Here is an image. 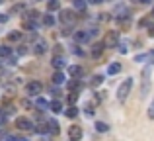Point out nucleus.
I'll return each mask as SVG.
<instances>
[{"label":"nucleus","instance_id":"obj_1","mask_svg":"<svg viewBox=\"0 0 154 141\" xmlns=\"http://www.w3.org/2000/svg\"><path fill=\"white\" fill-rule=\"evenodd\" d=\"M131 88H133V79H125L123 82L119 84V88H117V100H119V102H125L129 92H131Z\"/></svg>","mask_w":154,"mask_h":141},{"label":"nucleus","instance_id":"obj_2","mask_svg":"<svg viewBox=\"0 0 154 141\" xmlns=\"http://www.w3.org/2000/svg\"><path fill=\"white\" fill-rule=\"evenodd\" d=\"M150 76H152V71L150 67H144L143 72H140V79H143V86H140V96H146L148 90H150Z\"/></svg>","mask_w":154,"mask_h":141},{"label":"nucleus","instance_id":"obj_3","mask_svg":"<svg viewBox=\"0 0 154 141\" xmlns=\"http://www.w3.org/2000/svg\"><path fill=\"white\" fill-rule=\"evenodd\" d=\"M119 45V31H107L103 37V47H117Z\"/></svg>","mask_w":154,"mask_h":141},{"label":"nucleus","instance_id":"obj_4","mask_svg":"<svg viewBox=\"0 0 154 141\" xmlns=\"http://www.w3.org/2000/svg\"><path fill=\"white\" fill-rule=\"evenodd\" d=\"M26 90H27V94H41V90H43V84L39 82V80H31V82H27V86H26Z\"/></svg>","mask_w":154,"mask_h":141},{"label":"nucleus","instance_id":"obj_5","mask_svg":"<svg viewBox=\"0 0 154 141\" xmlns=\"http://www.w3.org/2000/svg\"><path fill=\"white\" fill-rule=\"evenodd\" d=\"M60 22L66 24V26H72V24L76 22L74 12H72V10H63V12H60Z\"/></svg>","mask_w":154,"mask_h":141},{"label":"nucleus","instance_id":"obj_6","mask_svg":"<svg viewBox=\"0 0 154 141\" xmlns=\"http://www.w3.org/2000/svg\"><path fill=\"white\" fill-rule=\"evenodd\" d=\"M68 137H70V141H80V137H82V127L70 126L68 127Z\"/></svg>","mask_w":154,"mask_h":141},{"label":"nucleus","instance_id":"obj_7","mask_svg":"<svg viewBox=\"0 0 154 141\" xmlns=\"http://www.w3.org/2000/svg\"><path fill=\"white\" fill-rule=\"evenodd\" d=\"M16 126H18L20 130H31V127H33V123H31L27 118H18V120H16Z\"/></svg>","mask_w":154,"mask_h":141},{"label":"nucleus","instance_id":"obj_8","mask_svg":"<svg viewBox=\"0 0 154 141\" xmlns=\"http://www.w3.org/2000/svg\"><path fill=\"white\" fill-rule=\"evenodd\" d=\"M53 67H55V69H64V65H66V61H64V57H60V55H55V57H53V63H51Z\"/></svg>","mask_w":154,"mask_h":141},{"label":"nucleus","instance_id":"obj_9","mask_svg":"<svg viewBox=\"0 0 154 141\" xmlns=\"http://www.w3.org/2000/svg\"><path fill=\"white\" fill-rule=\"evenodd\" d=\"M88 39H90V34H88V31H76L74 34V41H78V43H84V41H88Z\"/></svg>","mask_w":154,"mask_h":141},{"label":"nucleus","instance_id":"obj_10","mask_svg":"<svg viewBox=\"0 0 154 141\" xmlns=\"http://www.w3.org/2000/svg\"><path fill=\"white\" fill-rule=\"evenodd\" d=\"M47 51V43L43 41V39H39L37 43L33 45V53H37V55H41V53H45Z\"/></svg>","mask_w":154,"mask_h":141},{"label":"nucleus","instance_id":"obj_11","mask_svg":"<svg viewBox=\"0 0 154 141\" xmlns=\"http://www.w3.org/2000/svg\"><path fill=\"white\" fill-rule=\"evenodd\" d=\"M64 80H66V79H64V72L63 71H57L55 75H53V82H55V84H63Z\"/></svg>","mask_w":154,"mask_h":141},{"label":"nucleus","instance_id":"obj_12","mask_svg":"<svg viewBox=\"0 0 154 141\" xmlns=\"http://www.w3.org/2000/svg\"><path fill=\"white\" fill-rule=\"evenodd\" d=\"M59 8H60L59 0H49V2H47V10H49V12H57Z\"/></svg>","mask_w":154,"mask_h":141},{"label":"nucleus","instance_id":"obj_13","mask_svg":"<svg viewBox=\"0 0 154 141\" xmlns=\"http://www.w3.org/2000/svg\"><path fill=\"white\" fill-rule=\"evenodd\" d=\"M68 72H70L72 76H82V67H78V65H70V67H68Z\"/></svg>","mask_w":154,"mask_h":141},{"label":"nucleus","instance_id":"obj_14","mask_svg":"<svg viewBox=\"0 0 154 141\" xmlns=\"http://www.w3.org/2000/svg\"><path fill=\"white\" fill-rule=\"evenodd\" d=\"M103 51V43H94V47H92V55L94 57H100Z\"/></svg>","mask_w":154,"mask_h":141},{"label":"nucleus","instance_id":"obj_15","mask_svg":"<svg viewBox=\"0 0 154 141\" xmlns=\"http://www.w3.org/2000/svg\"><path fill=\"white\" fill-rule=\"evenodd\" d=\"M49 108H51V112H55V114H59V112H63V104H60L59 100H55V102H51V104H49Z\"/></svg>","mask_w":154,"mask_h":141},{"label":"nucleus","instance_id":"obj_16","mask_svg":"<svg viewBox=\"0 0 154 141\" xmlns=\"http://www.w3.org/2000/svg\"><path fill=\"white\" fill-rule=\"evenodd\" d=\"M119 71H121V65H119V63H111V65L107 67V75H117Z\"/></svg>","mask_w":154,"mask_h":141},{"label":"nucleus","instance_id":"obj_17","mask_svg":"<svg viewBox=\"0 0 154 141\" xmlns=\"http://www.w3.org/2000/svg\"><path fill=\"white\" fill-rule=\"evenodd\" d=\"M35 106H37L39 110H47V108H49V102L43 100V98H35Z\"/></svg>","mask_w":154,"mask_h":141},{"label":"nucleus","instance_id":"obj_18","mask_svg":"<svg viewBox=\"0 0 154 141\" xmlns=\"http://www.w3.org/2000/svg\"><path fill=\"white\" fill-rule=\"evenodd\" d=\"M22 39V31H12L8 34V41H20Z\"/></svg>","mask_w":154,"mask_h":141},{"label":"nucleus","instance_id":"obj_19","mask_svg":"<svg viewBox=\"0 0 154 141\" xmlns=\"http://www.w3.org/2000/svg\"><path fill=\"white\" fill-rule=\"evenodd\" d=\"M96 130L100 131V133H105V131H109V126L103 122H96Z\"/></svg>","mask_w":154,"mask_h":141},{"label":"nucleus","instance_id":"obj_20","mask_svg":"<svg viewBox=\"0 0 154 141\" xmlns=\"http://www.w3.org/2000/svg\"><path fill=\"white\" fill-rule=\"evenodd\" d=\"M86 0H74V8L76 10H86Z\"/></svg>","mask_w":154,"mask_h":141},{"label":"nucleus","instance_id":"obj_21","mask_svg":"<svg viewBox=\"0 0 154 141\" xmlns=\"http://www.w3.org/2000/svg\"><path fill=\"white\" fill-rule=\"evenodd\" d=\"M66 86L70 88V90H76V88L80 86V80H78V79H74V80H68V82H66Z\"/></svg>","mask_w":154,"mask_h":141},{"label":"nucleus","instance_id":"obj_22","mask_svg":"<svg viewBox=\"0 0 154 141\" xmlns=\"http://www.w3.org/2000/svg\"><path fill=\"white\" fill-rule=\"evenodd\" d=\"M66 116H68V118H76V116H78V108L70 106V108L66 110Z\"/></svg>","mask_w":154,"mask_h":141},{"label":"nucleus","instance_id":"obj_23","mask_svg":"<svg viewBox=\"0 0 154 141\" xmlns=\"http://www.w3.org/2000/svg\"><path fill=\"white\" fill-rule=\"evenodd\" d=\"M43 24H45V26H49V27H51V26H53V24H55V18H53V16H51V14H47V16H45V18H43Z\"/></svg>","mask_w":154,"mask_h":141},{"label":"nucleus","instance_id":"obj_24","mask_svg":"<svg viewBox=\"0 0 154 141\" xmlns=\"http://www.w3.org/2000/svg\"><path fill=\"white\" fill-rule=\"evenodd\" d=\"M102 82H103V76H100V75H96L94 79H92V86H100Z\"/></svg>","mask_w":154,"mask_h":141},{"label":"nucleus","instance_id":"obj_25","mask_svg":"<svg viewBox=\"0 0 154 141\" xmlns=\"http://www.w3.org/2000/svg\"><path fill=\"white\" fill-rule=\"evenodd\" d=\"M47 126H49V127H51V131H53V133H59V123H57V122H55V120H51V122H49V123H47Z\"/></svg>","mask_w":154,"mask_h":141},{"label":"nucleus","instance_id":"obj_26","mask_svg":"<svg viewBox=\"0 0 154 141\" xmlns=\"http://www.w3.org/2000/svg\"><path fill=\"white\" fill-rule=\"evenodd\" d=\"M8 55H10V47L0 45V57H8Z\"/></svg>","mask_w":154,"mask_h":141},{"label":"nucleus","instance_id":"obj_27","mask_svg":"<svg viewBox=\"0 0 154 141\" xmlns=\"http://www.w3.org/2000/svg\"><path fill=\"white\" fill-rule=\"evenodd\" d=\"M76 100H78V94H76V92H70V96H68V102H70V104H74Z\"/></svg>","mask_w":154,"mask_h":141},{"label":"nucleus","instance_id":"obj_28","mask_svg":"<svg viewBox=\"0 0 154 141\" xmlns=\"http://www.w3.org/2000/svg\"><path fill=\"white\" fill-rule=\"evenodd\" d=\"M146 61H150V65H154V49L146 53Z\"/></svg>","mask_w":154,"mask_h":141},{"label":"nucleus","instance_id":"obj_29","mask_svg":"<svg viewBox=\"0 0 154 141\" xmlns=\"http://www.w3.org/2000/svg\"><path fill=\"white\" fill-rule=\"evenodd\" d=\"M135 61H137V63H143V61H146V53H143V55H137V57H135Z\"/></svg>","mask_w":154,"mask_h":141},{"label":"nucleus","instance_id":"obj_30","mask_svg":"<svg viewBox=\"0 0 154 141\" xmlns=\"http://www.w3.org/2000/svg\"><path fill=\"white\" fill-rule=\"evenodd\" d=\"M148 118H150V120H154V100H152L150 108H148Z\"/></svg>","mask_w":154,"mask_h":141},{"label":"nucleus","instance_id":"obj_31","mask_svg":"<svg viewBox=\"0 0 154 141\" xmlns=\"http://www.w3.org/2000/svg\"><path fill=\"white\" fill-rule=\"evenodd\" d=\"M117 47H119V51H121V53H127V51H129V47H127V43H121V45H117Z\"/></svg>","mask_w":154,"mask_h":141},{"label":"nucleus","instance_id":"obj_32","mask_svg":"<svg viewBox=\"0 0 154 141\" xmlns=\"http://www.w3.org/2000/svg\"><path fill=\"white\" fill-rule=\"evenodd\" d=\"M6 141H26V139H23V137H14V135H8Z\"/></svg>","mask_w":154,"mask_h":141},{"label":"nucleus","instance_id":"obj_33","mask_svg":"<svg viewBox=\"0 0 154 141\" xmlns=\"http://www.w3.org/2000/svg\"><path fill=\"white\" fill-rule=\"evenodd\" d=\"M140 27H144V26H148V18H144V20H140V24H139Z\"/></svg>","mask_w":154,"mask_h":141},{"label":"nucleus","instance_id":"obj_34","mask_svg":"<svg viewBox=\"0 0 154 141\" xmlns=\"http://www.w3.org/2000/svg\"><path fill=\"white\" fill-rule=\"evenodd\" d=\"M86 116H94V110L90 106H86Z\"/></svg>","mask_w":154,"mask_h":141},{"label":"nucleus","instance_id":"obj_35","mask_svg":"<svg viewBox=\"0 0 154 141\" xmlns=\"http://www.w3.org/2000/svg\"><path fill=\"white\" fill-rule=\"evenodd\" d=\"M148 35L154 37V26H148Z\"/></svg>","mask_w":154,"mask_h":141},{"label":"nucleus","instance_id":"obj_36","mask_svg":"<svg viewBox=\"0 0 154 141\" xmlns=\"http://www.w3.org/2000/svg\"><path fill=\"white\" fill-rule=\"evenodd\" d=\"M6 20H8V16H6V14H0V24H4Z\"/></svg>","mask_w":154,"mask_h":141},{"label":"nucleus","instance_id":"obj_37","mask_svg":"<svg viewBox=\"0 0 154 141\" xmlns=\"http://www.w3.org/2000/svg\"><path fill=\"white\" fill-rule=\"evenodd\" d=\"M88 2H90V4H102L103 0H88Z\"/></svg>","mask_w":154,"mask_h":141},{"label":"nucleus","instance_id":"obj_38","mask_svg":"<svg viewBox=\"0 0 154 141\" xmlns=\"http://www.w3.org/2000/svg\"><path fill=\"white\" fill-rule=\"evenodd\" d=\"M133 2H137V4H146L148 0H133Z\"/></svg>","mask_w":154,"mask_h":141},{"label":"nucleus","instance_id":"obj_39","mask_svg":"<svg viewBox=\"0 0 154 141\" xmlns=\"http://www.w3.org/2000/svg\"><path fill=\"white\" fill-rule=\"evenodd\" d=\"M150 16H152V18H154V10H152V14H150Z\"/></svg>","mask_w":154,"mask_h":141},{"label":"nucleus","instance_id":"obj_40","mask_svg":"<svg viewBox=\"0 0 154 141\" xmlns=\"http://www.w3.org/2000/svg\"><path fill=\"white\" fill-rule=\"evenodd\" d=\"M2 2H4V0H0V4H2Z\"/></svg>","mask_w":154,"mask_h":141}]
</instances>
